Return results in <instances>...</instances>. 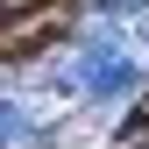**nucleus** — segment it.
Segmentation results:
<instances>
[{
  "instance_id": "f257e3e1",
  "label": "nucleus",
  "mask_w": 149,
  "mask_h": 149,
  "mask_svg": "<svg viewBox=\"0 0 149 149\" xmlns=\"http://www.w3.org/2000/svg\"><path fill=\"white\" fill-rule=\"evenodd\" d=\"M142 121H149V100H142Z\"/></svg>"
}]
</instances>
